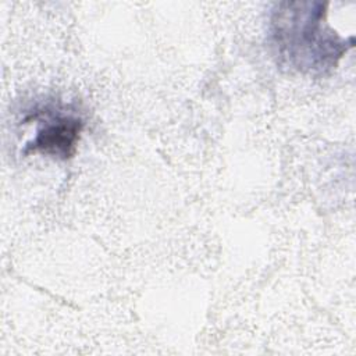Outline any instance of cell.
I'll list each match as a JSON object with an SVG mask.
<instances>
[{"mask_svg":"<svg viewBox=\"0 0 356 356\" xmlns=\"http://www.w3.org/2000/svg\"><path fill=\"white\" fill-rule=\"evenodd\" d=\"M327 6L316 0L273 6L268 42L281 70L310 76L327 75L353 47V36L343 38L327 24Z\"/></svg>","mask_w":356,"mask_h":356,"instance_id":"cell-1","label":"cell"},{"mask_svg":"<svg viewBox=\"0 0 356 356\" xmlns=\"http://www.w3.org/2000/svg\"><path fill=\"white\" fill-rule=\"evenodd\" d=\"M31 118L39 122L32 140L25 145L24 154L42 153L60 160H68L76 150L83 129L79 115L60 110H40Z\"/></svg>","mask_w":356,"mask_h":356,"instance_id":"cell-2","label":"cell"}]
</instances>
